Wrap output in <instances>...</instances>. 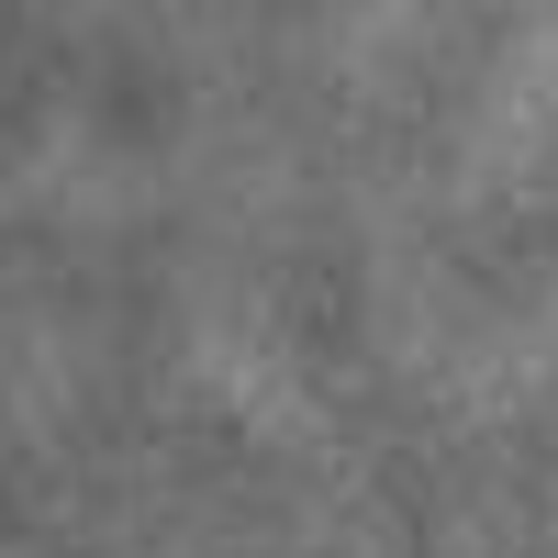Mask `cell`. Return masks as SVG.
<instances>
[]
</instances>
